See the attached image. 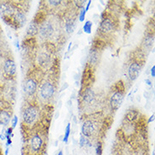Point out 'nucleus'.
Masks as SVG:
<instances>
[{"mask_svg": "<svg viewBox=\"0 0 155 155\" xmlns=\"http://www.w3.org/2000/svg\"><path fill=\"white\" fill-rule=\"evenodd\" d=\"M0 139L1 140H6V137H5V135L3 134V133H2V134H0Z\"/></svg>", "mask_w": 155, "mask_h": 155, "instance_id": "7c9ffc66", "label": "nucleus"}, {"mask_svg": "<svg viewBox=\"0 0 155 155\" xmlns=\"http://www.w3.org/2000/svg\"><path fill=\"white\" fill-rule=\"evenodd\" d=\"M155 66L154 65L152 68H151V71H150V74H151V75L153 76V77H154L155 76Z\"/></svg>", "mask_w": 155, "mask_h": 155, "instance_id": "bb28decb", "label": "nucleus"}, {"mask_svg": "<svg viewBox=\"0 0 155 155\" xmlns=\"http://www.w3.org/2000/svg\"><path fill=\"white\" fill-rule=\"evenodd\" d=\"M139 112L136 109H131V110H128V112L126 114V120L128 122H134L135 120H137L139 117Z\"/></svg>", "mask_w": 155, "mask_h": 155, "instance_id": "dca6fc26", "label": "nucleus"}, {"mask_svg": "<svg viewBox=\"0 0 155 155\" xmlns=\"http://www.w3.org/2000/svg\"><path fill=\"white\" fill-rule=\"evenodd\" d=\"M54 29L53 24L48 21H44L41 24V27L39 28V32L41 36L45 38L50 37L54 34Z\"/></svg>", "mask_w": 155, "mask_h": 155, "instance_id": "0eeeda50", "label": "nucleus"}, {"mask_svg": "<svg viewBox=\"0 0 155 155\" xmlns=\"http://www.w3.org/2000/svg\"><path fill=\"white\" fill-rule=\"evenodd\" d=\"M10 118H11V114L8 110L4 109H0V125L7 126L10 122Z\"/></svg>", "mask_w": 155, "mask_h": 155, "instance_id": "4468645a", "label": "nucleus"}, {"mask_svg": "<svg viewBox=\"0 0 155 155\" xmlns=\"http://www.w3.org/2000/svg\"><path fill=\"white\" fill-rule=\"evenodd\" d=\"M58 117V113H56V116H55V119H57Z\"/></svg>", "mask_w": 155, "mask_h": 155, "instance_id": "a19ab883", "label": "nucleus"}, {"mask_svg": "<svg viewBox=\"0 0 155 155\" xmlns=\"http://www.w3.org/2000/svg\"><path fill=\"white\" fill-rule=\"evenodd\" d=\"M71 104H72V101H71V100H69V101L67 102V107L70 108L71 106Z\"/></svg>", "mask_w": 155, "mask_h": 155, "instance_id": "c9c22d12", "label": "nucleus"}, {"mask_svg": "<svg viewBox=\"0 0 155 155\" xmlns=\"http://www.w3.org/2000/svg\"><path fill=\"white\" fill-rule=\"evenodd\" d=\"M17 122H18V117H17V116H14L13 119H12V120H11V123H12V126H11V128H12V129H14V127L16 126Z\"/></svg>", "mask_w": 155, "mask_h": 155, "instance_id": "393cba45", "label": "nucleus"}, {"mask_svg": "<svg viewBox=\"0 0 155 155\" xmlns=\"http://www.w3.org/2000/svg\"><path fill=\"white\" fill-rule=\"evenodd\" d=\"M125 99V94H124V91L123 90H120V89H118L116 90L110 98V107H111V109L113 111H116L118 110L123 101Z\"/></svg>", "mask_w": 155, "mask_h": 155, "instance_id": "7ed1b4c3", "label": "nucleus"}, {"mask_svg": "<svg viewBox=\"0 0 155 155\" xmlns=\"http://www.w3.org/2000/svg\"><path fill=\"white\" fill-rule=\"evenodd\" d=\"M38 118V109L35 105H29L23 113V121L27 125H32Z\"/></svg>", "mask_w": 155, "mask_h": 155, "instance_id": "f03ea898", "label": "nucleus"}, {"mask_svg": "<svg viewBox=\"0 0 155 155\" xmlns=\"http://www.w3.org/2000/svg\"><path fill=\"white\" fill-rule=\"evenodd\" d=\"M137 101L140 102V101H141V97H140V96H137Z\"/></svg>", "mask_w": 155, "mask_h": 155, "instance_id": "58836bf2", "label": "nucleus"}, {"mask_svg": "<svg viewBox=\"0 0 155 155\" xmlns=\"http://www.w3.org/2000/svg\"><path fill=\"white\" fill-rule=\"evenodd\" d=\"M54 86L50 82H43L39 90V93L41 98L43 99H51L54 94Z\"/></svg>", "mask_w": 155, "mask_h": 155, "instance_id": "20e7f679", "label": "nucleus"}, {"mask_svg": "<svg viewBox=\"0 0 155 155\" xmlns=\"http://www.w3.org/2000/svg\"><path fill=\"white\" fill-rule=\"evenodd\" d=\"M143 96H144V98L147 99H149V92H148V91H145L144 92H143Z\"/></svg>", "mask_w": 155, "mask_h": 155, "instance_id": "cd10ccee", "label": "nucleus"}, {"mask_svg": "<svg viewBox=\"0 0 155 155\" xmlns=\"http://www.w3.org/2000/svg\"><path fill=\"white\" fill-rule=\"evenodd\" d=\"M153 155H154V151H153Z\"/></svg>", "mask_w": 155, "mask_h": 155, "instance_id": "79ce46f5", "label": "nucleus"}, {"mask_svg": "<svg viewBox=\"0 0 155 155\" xmlns=\"http://www.w3.org/2000/svg\"><path fill=\"white\" fill-rule=\"evenodd\" d=\"M150 107H151V104H150V102H149V101H148V103H147V104L145 105V108H146L147 109H150Z\"/></svg>", "mask_w": 155, "mask_h": 155, "instance_id": "c756f323", "label": "nucleus"}, {"mask_svg": "<svg viewBox=\"0 0 155 155\" xmlns=\"http://www.w3.org/2000/svg\"><path fill=\"white\" fill-rule=\"evenodd\" d=\"M154 114H153L151 117H150V119L148 120V123H151L152 121H154Z\"/></svg>", "mask_w": 155, "mask_h": 155, "instance_id": "2f4dec72", "label": "nucleus"}, {"mask_svg": "<svg viewBox=\"0 0 155 155\" xmlns=\"http://www.w3.org/2000/svg\"><path fill=\"white\" fill-rule=\"evenodd\" d=\"M3 109V102L2 99H0V109Z\"/></svg>", "mask_w": 155, "mask_h": 155, "instance_id": "f704fd0d", "label": "nucleus"}, {"mask_svg": "<svg viewBox=\"0 0 155 155\" xmlns=\"http://www.w3.org/2000/svg\"><path fill=\"white\" fill-rule=\"evenodd\" d=\"M38 61H39V64L42 65H47L50 61V57H49V55H48L47 54L42 53L38 57Z\"/></svg>", "mask_w": 155, "mask_h": 155, "instance_id": "f3484780", "label": "nucleus"}, {"mask_svg": "<svg viewBox=\"0 0 155 155\" xmlns=\"http://www.w3.org/2000/svg\"><path fill=\"white\" fill-rule=\"evenodd\" d=\"M3 70H4V73L8 76H13L16 73V65L14 60L11 58L5 60L3 65Z\"/></svg>", "mask_w": 155, "mask_h": 155, "instance_id": "9b49d317", "label": "nucleus"}, {"mask_svg": "<svg viewBox=\"0 0 155 155\" xmlns=\"http://www.w3.org/2000/svg\"><path fill=\"white\" fill-rule=\"evenodd\" d=\"M141 65L139 63L137 62H133L132 64H131V65L129 66L128 69V75L131 81H135L137 79V77L140 75L141 72Z\"/></svg>", "mask_w": 155, "mask_h": 155, "instance_id": "1a4fd4ad", "label": "nucleus"}, {"mask_svg": "<svg viewBox=\"0 0 155 155\" xmlns=\"http://www.w3.org/2000/svg\"><path fill=\"white\" fill-rule=\"evenodd\" d=\"M37 90V82L33 78H28L24 84V91L29 96H33Z\"/></svg>", "mask_w": 155, "mask_h": 155, "instance_id": "9d476101", "label": "nucleus"}, {"mask_svg": "<svg viewBox=\"0 0 155 155\" xmlns=\"http://www.w3.org/2000/svg\"><path fill=\"white\" fill-rule=\"evenodd\" d=\"M43 148V139L42 137L38 134L36 133L34 134L29 141V153L31 154H37L42 151Z\"/></svg>", "mask_w": 155, "mask_h": 155, "instance_id": "f257e3e1", "label": "nucleus"}, {"mask_svg": "<svg viewBox=\"0 0 155 155\" xmlns=\"http://www.w3.org/2000/svg\"><path fill=\"white\" fill-rule=\"evenodd\" d=\"M39 31V27H38V25L34 21L32 20L31 22H30L27 28V34L28 35L29 37H34L36 36Z\"/></svg>", "mask_w": 155, "mask_h": 155, "instance_id": "2eb2a0df", "label": "nucleus"}, {"mask_svg": "<svg viewBox=\"0 0 155 155\" xmlns=\"http://www.w3.org/2000/svg\"><path fill=\"white\" fill-rule=\"evenodd\" d=\"M82 100L85 103L91 104L95 100V92L91 87L86 88L82 93Z\"/></svg>", "mask_w": 155, "mask_h": 155, "instance_id": "f8f14e48", "label": "nucleus"}, {"mask_svg": "<svg viewBox=\"0 0 155 155\" xmlns=\"http://www.w3.org/2000/svg\"><path fill=\"white\" fill-rule=\"evenodd\" d=\"M96 124L93 120H85L82 126V134L86 137L89 138L92 137L94 133L96 132Z\"/></svg>", "mask_w": 155, "mask_h": 155, "instance_id": "39448f33", "label": "nucleus"}, {"mask_svg": "<svg viewBox=\"0 0 155 155\" xmlns=\"http://www.w3.org/2000/svg\"><path fill=\"white\" fill-rule=\"evenodd\" d=\"M103 154V144L101 141H98L96 145V154L102 155Z\"/></svg>", "mask_w": 155, "mask_h": 155, "instance_id": "5701e85b", "label": "nucleus"}, {"mask_svg": "<svg viewBox=\"0 0 155 155\" xmlns=\"http://www.w3.org/2000/svg\"><path fill=\"white\" fill-rule=\"evenodd\" d=\"M61 107H62V101H61V100H59V101H58V109H60Z\"/></svg>", "mask_w": 155, "mask_h": 155, "instance_id": "e433bc0d", "label": "nucleus"}, {"mask_svg": "<svg viewBox=\"0 0 155 155\" xmlns=\"http://www.w3.org/2000/svg\"><path fill=\"white\" fill-rule=\"evenodd\" d=\"M15 8L10 3H2L0 4V14L4 18H12L14 15Z\"/></svg>", "mask_w": 155, "mask_h": 155, "instance_id": "423d86ee", "label": "nucleus"}, {"mask_svg": "<svg viewBox=\"0 0 155 155\" xmlns=\"http://www.w3.org/2000/svg\"><path fill=\"white\" fill-rule=\"evenodd\" d=\"M114 29V24L113 20L109 17L104 18L100 23L99 30L103 34H109L113 31Z\"/></svg>", "mask_w": 155, "mask_h": 155, "instance_id": "6e6552de", "label": "nucleus"}, {"mask_svg": "<svg viewBox=\"0 0 155 155\" xmlns=\"http://www.w3.org/2000/svg\"><path fill=\"white\" fill-rule=\"evenodd\" d=\"M70 135H71V124L69 123L66 128H65V136H64V138H63V141L67 143L68 140H69V137H70Z\"/></svg>", "mask_w": 155, "mask_h": 155, "instance_id": "6ab92c4d", "label": "nucleus"}, {"mask_svg": "<svg viewBox=\"0 0 155 155\" xmlns=\"http://www.w3.org/2000/svg\"><path fill=\"white\" fill-rule=\"evenodd\" d=\"M90 4H91V1H88V2H87V4H86V9H85V10H86V11H87V10H88Z\"/></svg>", "mask_w": 155, "mask_h": 155, "instance_id": "473e14b6", "label": "nucleus"}, {"mask_svg": "<svg viewBox=\"0 0 155 155\" xmlns=\"http://www.w3.org/2000/svg\"><path fill=\"white\" fill-rule=\"evenodd\" d=\"M154 36H148V37H146V38H145V45H146V47H149V48H151L152 46H153V44H154Z\"/></svg>", "mask_w": 155, "mask_h": 155, "instance_id": "4be33fe9", "label": "nucleus"}, {"mask_svg": "<svg viewBox=\"0 0 155 155\" xmlns=\"http://www.w3.org/2000/svg\"><path fill=\"white\" fill-rule=\"evenodd\" d=\"M74 27H75V26H74V20H71V19L68 20L66 21V23H65L66 31H67L68 33H72L73 31H74Z\"/></svg>", "mask_w": 155, "mask_h": 155, "instance_id": "a211bd4d", "label": "nucleus"}, {"mask_svg": "<svg viewBox=\"0 0 155 155\" xmlns=\"http://www.w3.org/2000/svg\"><path fill=\"white\" fill-rule=\"evenodd\" d=\"M80 145L81 147H86V146H92L90 141H89V139L87 137H86L84 136H81L80 137Z\"/></svg>", "mask_w": 155, "mask_h": 155, "instance_id": "412c9836", "label": "nucleus"}, {"mask_svg": "<svg viewBox=\"0 0 155 155\" xmlns=\"http://www.w3.org/2000/svg\"><path fill=\"white\" fill-rule=\"evenodd\" d=\"M68 87V83H65V85H63V86H62V88H61V90H60V92H62V91H64V90H65L66 88Z\"/></svg>", "mask_w": 155, "mask_h": 155, "instance_id": "c85d7f7f", "label": "nucleus"}, {"mask_svg": "<svg viewBox=\"0 0 155 155\" xmlns=\"http://www.w3.org/2000/svg\"><path fill=\"white\" fill-rule=\"evenodd\" d=\"M48 3L51 6H58L61 3V1H48Z\"/></svg>", "mask_w": 155, "mask_h": 155, "instance_id": "a878e982", "label": "nucleus"}, {"mask_svg": "<svg viewBox=\"0 0 155 155\" xmlns=\"http://www.w3.org/2000/svg\"><path fill=\"white\" fill-rule=\"evenodd\" d=\"M58 155H63V152H62V151H60V152L58 154Z\"/></svg>", "mask_w": 155, "mask_h": 155, "instance_id": "ea45409f", "label": "nucleus"}, {"mask_svg": "<svg viewBox=\"0 0 155 155\" xmlns=\"http://www.w3.org/2000/svg\"><path fill=\"white\" fill-rule=\"evenodd\" d=\"M13 25H15V27H20L24 26V24L27 21V18L25 14H23L20 11H17L13 16Z\"/></svg>", "mask_w": 155, "mask_h": 155, "instance_id": "ddd939ff", "label": "nucleus"}, {"mask_svg": "<svg viewBox=\"0 0 155 155\" xmlns=\"http://www.w3.org/2000/svg\"><path fill=\"white\" fill-rule=\"evenodd\" d=\"M9 151H10V149H9V148H6V150H5V155H8V154H9Z\"/></svg>", "mask_w": 155, "mask_h": 155, "instance_id": "4c0bfd02", "label": "nucleus"}, {"mask_svg": "<svg viewBox=\"0 0 155 155\" xmlns=\"http://www.w3.org/2000/svg\"><path fill=\"white\" fill-rule=\"evenodd\" d=\"M92 22H91L90 20H87L83 26V31L85 33L90 34L92 32Z\"/></svg>", "mask_w": 155, "mask_h": 155, "instance_id": "aec40b11", "label": "nucleus"}, {"mask_svg": "<svg viewBox=\"0 0 155 155\" xmlns=\"http://www.w3.org/2000/svg\"><path fill=\"white\" fill-rule=\"evenodd\" d=\"M145 82H146V84H148V86H151V84H152V83H151V81H150L149 79H146V80H145Z\"/></svg>", "mask_w": 155, "mask_h": 155, "instance_id": "72a5a7b5", "label": "nucleus"}, {"mask_svg": "<svg viewBox=\"0 0 155 155\" xmlns=\"http://www.w3.org/2000/svg\"><path fill=\"white\" fill-rule=\"evenodd\" d=\"M86 11L85 8H82L81 11H80V15H79V20H80L81 22H82V21H84L85 20V15H86Z\"/></svg>", "mask_w": 155, "mask_h": 155, "instance_id": "b1692460", "label": "nucleus"}]
</instances>
